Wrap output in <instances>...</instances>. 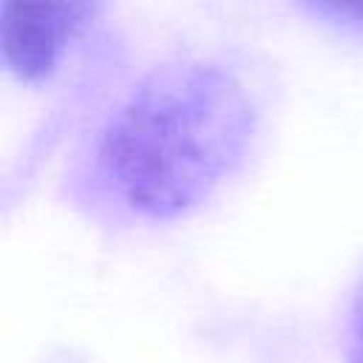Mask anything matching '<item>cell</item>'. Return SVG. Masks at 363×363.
<instances>
[{"mask_svg": "<svg viewBox=\"0 0 363 363\" xmlns=\"http://www.w3.org/2000/svg\"><path fill=\"white\" fill-rule=\"evenodd\" d=\"M255 111L218 62L153 68L108 113L82 167L94 207L136 221H170L218 190L247 159Z\"/></svg>", "mask_w": 363, "mask_h": 363, "instance_id": "obj_1", "label": "cell"}, {"mask_svg": "<svg viewBox=\"0 0 363 363\" xmlns=\"http://www.w3.org/2000/svg\"><path fill=\"white\" fill-rule=\"evenodd\" d=\"M102 0H3L0 48L20 82L48 79L88 34Z\"/></svg>", "mask_w": 363, "mask_h": 363, "instance_id": "obj_2", "label": "cell"}, {"mask_svg": "<svg viewBox=\"0 0 363 363\" xmlns=\"http://www.w3.org/2000/svg\"><path fill=\"white\" fill-rule=\"evenodd\" d=\"M298 6L323 26L363 40V0H298Z\"/></svg>", "mask_w": 363, "mask_h": 363, "instance_id": "obj_3", "label": "cell"}, {"mask_svg": "<svg viewBox=\"0 0 363 363\" xmlns=\"http://www.w3.org/2000/svg\"><path fill=\"white\" fill-rule=\"evenodd\" d=\"M349 363H363V284L349 312Z\"/></svg>", "mask_w": 363, "mask_h": 363, "instance_id": "obj_4", "label": "cell"}]
</instances>
